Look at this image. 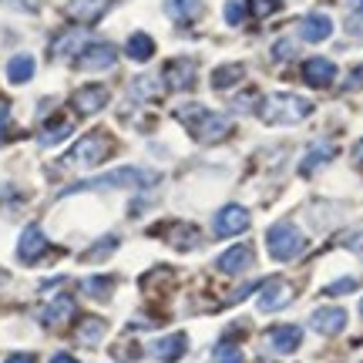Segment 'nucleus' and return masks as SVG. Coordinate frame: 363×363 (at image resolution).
<instances>
[{
    "label": "nucleus",
    "instance_id": "1",
    "mask_svg": "<svg viewBox=\"0 0 363 363\" xmlns=\"http://www.w3.org/2000/svg\"><path fill=\"white\" fill-rule=\"evenodd\" d=\"M175 115L189 125V131H192L199 142H222L229 131H233V121L225 115H216V111H206L202 104H185V108H179Z\"/></svg>",
    "mask_w": 363,
    "mask_h": 363
},
{
    "label": "nucleus",
    "instance_id": "2",
    "mask_svg": "<svg viewBox=\"0 0 363 363\" xmlns=\"http://www.w3.org/2000/svg\"><path fill=\"white\" fill-rule=\"evenodd\" d=\"M310 111H313V104L306 98H299V94H269L266 104L259 108L262 121H269V125H296Z\"/></svg>",
    "mask_w": 363,
    "mask_h": 363
},
{
    "label": "nucleus",
    "instance_id": "3",
    "mask_svg": "<svg viewBox=\"0 0 363 363\" xmlns=\"http://www.w3.org/2000/svg\"><path fill=\"white\" fill-rule=\"evenodd\" d=\"M145 185H155V172L145 169H115L108 175H98V179H88L67 189V192H84V189H145Z\"/></svg>",
    "mask_w": 363,
    "mask_h": 363
},
{
    "label": "nucleus",
    "instance_id": "4",
    "mask_svg": "<svg viewBox=\"0 0 363 363\" xmlns=\"http://www.w3.org/2000/svg\"><path fill=\"white\" fill-rule=\"evenodd\" d=\"M266 246H269V256L276 262H289L306 249V239H303V233H299L296 225L279 222V225H272L269 233H266Z\"/></svg>",
    "mask_w": 363,
    "mask_h": 363
},
{
    "label": "nucleus",
    "instance_id": "5",
    "mask_svg": "<svg viewBox=\"0 0 363 363\" xmlns=\"http://www.w3.org/2000/svg\"><path fill=\"white\" fill-rule=\"evenodd\" d=\"M111 148H115V145H111V138H108L104 131H91V135H84V138L67 152L65 162L67 165H88L91 169V165H98V162H104V158L111 155Z\"/></svg>",
    "mask_w": 363,
    "mask_h": 363
},
{
    "label": "nucleus",
    "instance_id": "6",
    "mask_svg": "<svg viewBox=\"0 0 363 363\" xmlns=\"http://www.w3.org/2000/svg\"><path fill=\"white\" fill-rule=\"evenodd\" d=\"M118 61V51L115 44H88L84 51L78 54V67L81 71H108V67H115Z\"/></svg>",
    "mask_w": 363,
    "mask_h": 363
},
{
    "label": "nucleus",
    "instance_id": "7",
    "mask_svg": "<svg viewBox=\"0 0 363 363\" xmlns=\"http://www.w3.org/2000/svg\"><path fill=\"white\" fill-rule=\"evenodd\" d=\"M249 229V212L242 206H225L216 216V235L219 239H229V235H239Z\"/></svg>",
    "mask_w": 363,
    "mask_h": 363
},
{
    "label": "nucleus",
    "instance_id": "8",
    "mask_svg": "<svg viewBox=\"0 0 363 363\" xmlns=\"http://www.w3.org/2000/svg\"><path fill=\"white\" fill-rule=\"evenodd\" d=\"M44 249H48V235L40 233V225H27L21 233V242H17V259L30 266L44 256Z\"/></svg>",
    "mask_w": 363,
    "mask_h": 363
},
{
    "label": "nucleus",
    "instance_id": "9",
    "mask_svg": "<svg viewBox=\"0 0 363 363\" xmlns=\"http://www.w3.org/2000/svg\"><path fill=\"white\" fill-rule=\"evenodd\" d=\"M310 323H313L316 333H323V337H337V333H343V326H347V310H340V306L316 310L310 316Z\"/></svg>",
    "mask_w": 363,
    "mask_h": 363
},
{
    "label": "nucleus",
    "instance_id": "10",
    "mask_svg": "<svg viewBox=\"0 0 363 363\" xmlns=\"http://www.w3.org/2000/svg\"><path fill=\"white\" fill-rule=\"evenodd\" d=\"M303 78H306V84H313V88H330L333 78H337V65H333L330 57H310V61L303 65Z\"/></svg>",
    "mask_w": 363,
    "mask_h": 363
},
{
    "label": "nucleus",
    "instance_id": "11",
    "mask_svg": "<svg viewBox=\"0 0 363 363\" xmlns=\"http://www.w3.org/2000/svg\"><path fill=\"white\" fill-rule=\"evenodd\" d=\"M185 350H189V337H185V333H172V337H162L152 343V353H155V360H162V363L182 360Z\"/></svg>",
    "mask_w": 363,
    "mask_h": 363
},
{
    "label": "nucleus",
    "instance_id": "12",
    "mask_svg": "<svg viewBox=\"0 0 363 363\" xmlns=\"http://www.w3.org/2000/svg\"><path fill=\"white\" fill-rule=\"evenodd\" d=\"M333 34V21L326 17V13H310V17H303L299 21V38L310 40V44H320Z\"/></svg>",
    "mask_w": 363,
    "mask_h": 363
},
{
    "label": "nucleus",
    "instance_id": "13",
    "mask_svg": "<svg viewBox=\"0 0 363 363\" xmlns=\"http://www.w3.org/2000/svg\"><path fill=\"white\" fill-rule=\"evenodd\" d=\"M165 84L175 91H185L195 84V65L189 57H179V61H169L165 65Z\"/></svg>",
    "mask_w": 363,
    "mask_h": 363
},
{
    "label": "nucleus",
    "instance_id": "14",
    "mask_svg": "<svg viewBox=\"0 0 363 363\" xmlns=\"http://www.w3.org/2000/svg\"><path fill=\"white\" fill-rule=\"evenodd\" d=\"M104 104H108V88L104 84H88V88H81L74 94V108L81 115H94V111H101Z\"/></svg>",
    "mask_w": 363,
    "mask_h": 363
},
{
    "label": "nucleus",
    "instance_id": "15",
    "mask_svg": "<svg viewBox=\"0 0 363 363\" xmlns=\"http://www.w3.org/2000/svg\"><path fill=\"white\" fill-rule=\"evenodd\" d=\"M303 343V330L299 326H272L269 330V347L276 353H296Z\"/></svg>",
    "mask_w": 363,
    "mask_h": 363
},
{
    "label": "nucleus",
    "instance_id": "16",
    "mask_svg": "<svg viewBox=\"0 0 363 363\" xmlns=\"http://www.w3.org/2000/svg\"><path fill=\"white\" fill-rule=\"evenodd\" d=\"M286 299H289V289H286L283 279H266V283L259 286V310L262 313H272V310H279Z\"/></svg>",
    "mask_w": 363,
    "mask_h": 363
},
{
    "label": "nucleus",
    "instance_id": "17",
    "mask_svg": "<svg viewBox=\"0 0 363 363\" xmlns=\"http://www.w3.org/2000/svg\"><path fill=\"white\" fill-rule=\"evenodd\" d=\"M202 11H206L202 0H165V13H169L172 21H179V24H192V21H199Z\"/></svg>",
    "mask_w": 363,
    "mask_h": 363
},
{
    "label": "nucleus",
    "instance_id": "18",
    "mask_svg": "<svg viewBox=\"0 0 363 363\" xmlns=\"http://www.w3.org/2000/svg\"><path fill=\"white\" fill-rule=\"evenodd\" d=\"M252 266V246H233L229 252L219 256V269L222 272H242Z\"/></svg>",
    "mask_w": 363,
    "mask_h": 363
},
{
    "label": "nucleus",
    "instance_id": "19",
    "mask_svg": "<svg viewBox=\"0 0 363 363\" xmlns=\"http://www.w3.org/2000/svg\"><path fill=\"white\" fill-rule=\"evenodd\" d=\"M34 71H38V65H34L30 54H17V57L7 61V81L11 84H27V81L34 78Z\"/></svg>",
    "mask_w": 363,
    "mask_h": 363
},
{
    "label": "nucleus",
    "instance_id": "20",
    "mask_svg": "<svg viewBox=\"0 0 363 363\" xmlns=\"http://www.w3.org/2000/svg\"><path fill=\"white\" fill-rule=\"evenodd\" d=\"M71 313H74V299H71V296H57L51 306H44V313H40V323H44V326H57V323H65V320H71Z\"/></svg>",
    "mask_w": 363,
    "mask_h": 363
},
{
    "label": "nucleus",
    "instance_id": "21",
    "mask_svg": "<svg viewBox=\"0 0 363 363\" xmlns=\"http://www.w3.org/2000/svg\"><path fill=\"white\" fill-rule=\"evenodd\" d=\"M333 158V145L330 142H320L310 148V155L303 158V165H299V175H310V172H316L323 162H330Z\"/></svg>",
    "mask_w": 363,
    "mask_h": 363
},
{
    "label": "nucleus",
    "instance_id": "22",
    "mask_svg": "<svg viewBox=\"0 0 363 363\" xmlns=\"http://www.w3.org/2000/svg\"><path fill=\"white\" fill-rule=\"evenodd\" d=\"M125 54H128L131 61H148L155 54V40L148 38V34H131L128 44H125Z\"/></svg>",
    "mask_w": 363,
    "mask_h": 363
},
{
    "label": "nucleus",
    "instance_id": "23",
    "mask_svg": "<svg viewBox=\"0 0 363 363\" xmlns=\"http://www.w3.org/2000/svg\"><path fill=\"white\" fill-rule=\"evenodd\" d=\"M242 65H222L212 71V88L216 91H225V88H233V84H239L242 81Z\"/></svg>",
    "mask_w": 363,
    "mask_h": 363
},
{
    "label": "nucleus",
    "instance_id": "24",
    "mask_svg": "<svg viewBox=\"0 0 363 363\" xmlns=\"http://www.w3.org/2000/svg\"><path fill=\"white\" fill-rule=\"evenodd\" d=\"M88 40V34L84 30H67L65 38H57V44H54L51 51H54V57H67V54H74Z\"/></svg>",
    "mask_w": 363,
    "mask_h": 363
},
{
    "label": "nucleus",
    "instance_id": "25",
    "mask_svg": "<svg viewBox=\"0 0 363 363\" xmlns=\"http://www.w3.org/2000/svg\"><path fill=\"white\" fill-rule=\"evenodd\" d=\"M104 330H108V326H104V320L91 316V320H84V323H81L78 340H81V343H88V347H94V343H98V340L104 337Z\"/></svg>",
    "mask_w": 363,
    "mask_h": 363
},
{
    "label": "nucleus",
    "instance_id": "26",
    "mask_svg": "<svg viewBox=\"0 0 363 363\" xmlns=\"http://www.w3.org/2000/svg\"><path fill=\"white\" fill-rule=\"evenodd\" d=\"M111 286H115L111 276H91V279H84V293L94 299H108L111 296Z\"/></svg>",
    "mask_w": 363,
    "mask_h": 363
},
{
    "label": "nucleus",
    "instance_id": "27",
    "mask_svg": "<svg viewBox=\"0 0 363 363\" xmlns=\"http://www.w3.org/2000/svg\"><path fill=\"white\" fill-rule=\"evenodd\" d=\"M108 4H111V0H78V4L71 7V13H74V17H81V21H94V17H98Z\"/></svg>",
    "mask_w": 363,
    "mask_h": 363
},
{
    "label": "nucleus",
    "instance_id": "28",
    "mask_svg": "<svg viewBox=\"0 0 363 363\" xmlns=\"http://www.w3.org/2000/svg\"><path fill=\"white\" fill-rule=\"evenodd\" d=\"M65 135H71V121H67V118H54V121H51V128H44V131H40V145H54V142H61Z\"/></svg>",
    "mask_w": 363,
    "mask_h": 363
},
{
    "label": "nucleus",
    "instance_id": "29",
    "mask_svg": "<svg viewBox=\"0 0 363 363\" xmlns=\"http://www.w3.org/2000/svg\"><path fill=\"white\" fill-rule=\"evenodd\" d=\"M152 94H158V81H152V78H135L131 81V98L145 101V98H152Z\"/></svg>",
    "mask_w": 363,
    "mask_h": 363
},
{
    "label": "nucleus",
    "instance_id": "30",
    "mask_svg": "<svg viewBox=\"0 0 363 363\" xmlns=\"http://www.w3.org/2000/svg\"><path fill=\"white\" fill-rule=\"evenodd\" d=\"M216 363H246V360H242V350H239V347L219 343V347H216Z\"/></svg>",
    "mask_w": 363,
    "mask_h": 363
},
{
    "label": "nucleus",
    "instance_id": "31",
    "mask_svg": "<svg viewBox=\"0 0 363 363\" xmlns=\"http://www.w3.org/2000/svg\"><path fill=\"white\" fill-rule=\"evenodd\" d=\"M115 246H118V239H115V235H108L101 246H94V249H88V252H84V262H101Z\"/></svg>",
    "mask_w": 363,
    "mask_h": 363
},
{
    "label": "nucleus",
    "instance_id": "32",
    "mask_svg": "<svg viewBox=\"0 0 363 363\" xmlns=\"http://www.w3.org/2000/svg\"><path fill=\"white\" fill-rule=\"evenodd\" d=\"M225 21L229 24H242L246 21V0H229L225 4Z\"/></svg>",
    "mask_w": 363,
    "mask_h": 363
},
{
    "label": "nucleus",
    "instance_id": "33",
    "mask_svg": "<svg viewBox=\"0 0 363 363\" xmlns=\"http://www.w3.org/2000/svg\"><path fill=\"white\" fill-rule=\"evenodd\" d=\"M279 4H283V0H249V7H252V13H256V17H269Z\"/></svg>",
    "mask_w": 363,
    "mask_h": 363
},
{
    "label": "nucleus",
    "instance_id": "34",
    "mask_svg": "<svg viewBox=\"0 0 363 363\" xmlns=\"http://www.w3.org/2000/svg\"><path fill=\"white\" fill-rule=\"evenodd\" d=\"M357 289V279L347 276V279H337L333 286H326V296H340V293H353Z\"/></svg>",
    "mask_w": 363,
    "mask_h": 363
},
{
    "label": "nucleus",
    "instance_id": "35",
    "mask_svg": "<svg viewBox=\"0 0 363 363\" xmlns=\"http://www.w3.org/2000/svg\"><path fill=\"white\" fill-rule=\"evenodd\" d=\"M347 34L363 40V11H353L350 17H347Z\"/></svg>",
    "mask_w": 363,
    "mask_h": 363
},
{
    "label": "nucleus",
    "instance_id": "36",
    "mask_svg": "<svg viewBox=\"0 0 363 363\" xmlns=\"http://www.w3.org/2000/svg\"><path fill=\"white\" fill-rule=\"evenodd\" d=\"M293 51H296V48H293L289 40H279V44L272 48V54H276V61H283V57H293Z\"/></svg>",
    "mask_w": 363,
    "mask_h": 363
},
{
    "label": "nucleus",
    "instance_id": "37",
    "mask_svg": "<svg viewBox=\"0 0 363 363\" xmlns=\"http://www.w3.org/2000/svg\"><path fill=\"white\" fill-rule=\"evenodd\" d=\"M4 363H38V357L34 353H11Z\"/></svg>",
    "mask_w": 363,
    "mask_h": 363
},
{
    "label": "nucleus",
    "instance_id": "38",
    "mask_svg": "<svg viewBox=\"0 0 363 363\" xmlns=\"http://www.w3.org/2000/svg\"><path fill=\"white\" fill-rule=\"evenodd\" d=\"M51 363H78V360H74L71 353H54V357H51Z\"/></svg>",
    "mask_w": 363,
    "mask_h": 363
},
{
    "label": "nucleus",
    "instance_id": "39",
    "mask_svg": "<svg viewBox=\"0 0 363 363\" xmlns=\"http://www.w3.org/2000/svg\"><path fill=\"white\" fill-rule=\"evenodd\" d=\"M17 4H21L24 11H38V0H17Z\"/></svg>",
    "mask_w": 363,
    "mask_h": 363
},
{
    "label": "nucleus",
    "instance_id": "40",
    "mask_svg": "<svg viewBox=\"0 0 363 363\" xmlns=\"http://www.w3.org/2000/svg\"><path fill=\"white\" fill-rule=\"evenodd\" d=\"M353 158H357V165H360V169H363V142L357 145V152H353Z\"/></svg>",
    "mask_w": 363,
    "mask_h": 363
},
{
    "label": "nucleus",
    "instance_id": "41",
    "mask_svg": "<svg viewBox=\"0 0 363 363\" xmlns=\"http://www.w3.org/2000/svg\"><path fill=\"white\" fill-rule=\"evenodd\" d=\"M360 313H363V303H360Z\"/></svg>",
    "mask_w": 363,
    "mask_h": 363
}]
</instances>
